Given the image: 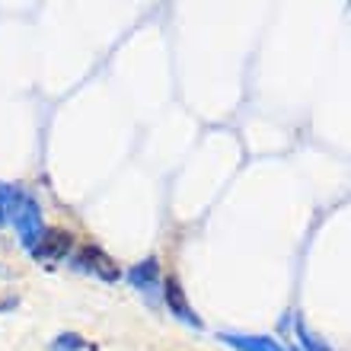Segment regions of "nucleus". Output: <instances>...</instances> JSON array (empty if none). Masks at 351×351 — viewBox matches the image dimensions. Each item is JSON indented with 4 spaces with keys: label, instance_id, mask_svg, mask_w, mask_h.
I'll list each match as a JSON object with an SVG mask.
<instances>
[{
    "label": "nucleus",
    "instance_id": "obj_1",
    "mask_svg": "<svg viewBox=\"0 0 351 351\" xmlns=\"http://www.w3.org/2000/svg\"><path fill=\"white\" fill-rule=\"evenodd\" d=\"M74 268H77V271H86V275L102 278L106 285H112V281H119V278H121L119 262L112 259L109 252H102L99 246H93V243H86V246H80V250H77Z\"/></svg>",
    "mask_w": 351,
    "mask_h": 351
},
{
    "label": "nucleus",
    "instance_id": "obj_2",
    "mask_svg": "<svg viewBox=\"0 0 351 351\" xmlns=\"http://www.w3.org/2000/svg\"><path fill=\"white\" fill-rule=\"evenodd\" d=\"M13 227H16V233H19V243H23V250H36L38 246V240L45 237V221H42V204L29 195L26 198V204H23V211L16 214V221H13Z\"/></svg>",
    "mask_w": 351,
    "mask_h": 351
},
{
    "label": "nucleus",
    "instance_id": "obj_3",
    "mask_svg": "<svg viewBox=\"0 0 351 351\" xmlns=\"http://www.w3.org/2000/svg\"><path fill=\"white\" fill-rule=\"evenodd\" d=\"M74 250V237L61 227H48L45 237L38 240V246L32 250V259L42 262V265H58V262H64Z\"/></svg>",
    "mask_w": 351,
    "mask_h": 351
},
{
    "label": "nucleus",
    "instance_id": "obj_4",
    "mask_svg": "<svg viewBox=\"0 0 351 351\" xmlns=\"http://www.w3.org/2000/svg\"><path fill=\"white\" fill-rule=\"evenodd\" d=\"M163 300H167V306H169V316H176V319L185 323L189 329H202V319L195 313V306L189 304V297H185V291L176 275H169L167 281H163Z\"/></svg>",
    "mask_w": 351,
    "mask_h": 351
},
{
    "label": "nucleus",
    "instance_id": "obj_5",
    "mask_svg": "<svg viewBox=\"0 0 351 351\" xmlns=\"http://www.w3.org/2000/svg\"><path fill=\"white\" fill-rule=\"evenodd\" d=\"M128 281H131V287H134V291L154 297L160 291V262L154 259V256H150V259H144V262H138V265L128 271Z\"/></svg>",
    "mask_w": 351,
    "mask_h": 351
},
{
    "label": "nucleus",
    "instance_id": "obj_6",
    "mask_svg": "<svg viewBox=\"0 0 351 351\" xmlns=\"http://www.w3.org/2000/svg\"><path fill=\"white\" fill-rule=\"evenodd\" d=\"M233 351H285L271 335H246V332H221L217 335Z\"/></svg>",
    "mask_w": 351,
    "mask_h": 351
},
{
    "label": "nucleus",
    "instance_id": "obj_7",
    "mask_svg": "<svg viewBox=\"0 0 351 351\" xmlns=\"http://www.w3.org/2000/svg\"><path fill=\"white\" fill-rule=\"evenodd\" d=\"M29 195L19 189V185H7L0 182V214H3V221L13 223L16 221V214L23 211V204H26Z\"/></svg>",
    "mask_w": 351,
    "mask_h": 351
},
{
    "label": "nucleus",
    "instance_id": "obj_8",
    "mask_svg": "<svg viewBox=\"0 0 351 351\" xmlns=\"http://www.w3.org/2000/svg\"><path fill=\"white\" fill-rule=\"evenodd\" d=\"M294 332H297V342H300V351H332L319 335L313 332V329H310V326L304 323V319H300V316L294 319Z\"/></svg>",
    "mask_w": 351,
    "mask_h": 351
},
{
    "label": "nucleus",
    "instance_id": "obj_9",
    "mask_svg": "<svg viewBox=\"0 0 351 351\" xmlns=\"http://www.w3.org/2000/svg\"><path fill=\"white\" fill-rule=\"evenodd\" d=\"M51 351H93V345L80 332H61V335H55Z\"/></svg>",
    "mask_w": 351,
    "mask_h": 351
},
{
    "label": "nucleus",
    "instance_id": "obj_10",
    "mask_svg": "<svg viewBox=\"0 0 351 351\" xmlns=\"http://www.w3.org/2000/svg\"><path fill=\"white\" fill-rule=\"evenodd\" d=\"M19 306V297L16 294H0V313H10Z\"/></svg>",
    "mask_w": 351,
    "mask_h": 351
},
{
    "label": "nucleus",
    "instance_id": "obj_11",
    "mask_svg": "<svg viewBox=\"0 0 351 351\" xmlns=\"http://www.w3.org/2000/svg\"><path fill=\"white\" fill-rule=\"evenodd\" d=\"M0 278H10V268H3V265H0Z\"/></svg>",
    "mask_w": 351,
    "mask_h": 351
},
{
    "label": "nucleus",
    "instance_id": "obj_12",
    "mask_svg": "<svg viewBox=\"0 0 351 351\" xmlns=\"http://www.w3.org/2000/svg\"><path fill=\"white\" fill-rule=\"evenodd\" d=\"M3 223H7V221H3V214H0V227H3Z\"/></svg>",
    "mask_w": 351,
    "mask_h": 351
},
{
    "label": "nucleus",
    "instance_id": "obj_13",
    "mask_svg": "<svg viewBox=\"0 0 351 351\" xmlns=\"http://www.w3.org/2000/svg\"><path fill=\"white\" fill-rule=\"evenodd\" d=\"M285 351H297V348H285Z\"/></svg>",
    "mask_w": 351,
    "mask_h": 351
}]
</instances>
